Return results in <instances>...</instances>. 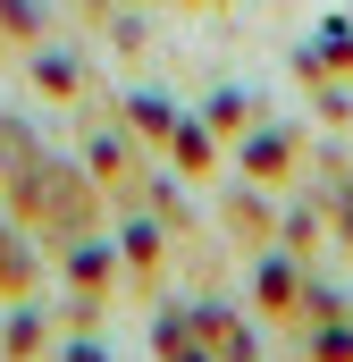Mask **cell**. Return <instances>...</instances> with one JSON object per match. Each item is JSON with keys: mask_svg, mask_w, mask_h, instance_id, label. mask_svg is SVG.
<instances>
[{"mask_svg": "<svg viewBox=\"0 0 353 362\" xmlns=\"http://www.w3.org/2000/svg\"><path fill=\"white\" fill-rule=\"evenodd\" d=\"M17 169H34V160H25V135L0 127V177H17Z\"/></svg>", "mask_w": 353, "mask_h": 362, "instance_id": "6da1fadb", "label": "cell"}, {"mask_svg": "<svg viewBox=\"0 0 353 362\" xmlns=\"http://www.w3.org/2000/svg\"><path fill=\"white\" fill-rule=\"evenodd\" d=\"M0 8H8V17H17V25H34V8H25V0H0Z\"/></svg>", "mask_w": 353, "mask_h": 362, "instance_id": "7a4b0ae2", "label": "cell"}]
</instances>
